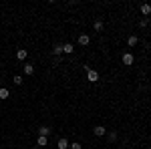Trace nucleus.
<instances>
[{"label": "nucleus", "mask_w": 151, "mask_h": 149, "mask_svg": "<svg viewBox=\"0 0 151 149\" xmlns=\"http://www.w3.org/2000/svg\"><path fill=\"white\" fill-rule=\"evenodd\" d=\"M12 81H14V85H22V83H24L20 75H14V79H12Z\"/></svg>", "instance_id": "nucleus-16"}, {"label": "nucleus", "mask_w": 151, "mask_h": 149, "mask_svg": "<svg viewBox=\"0 0 151 149\" xmlns=\"http://www.w3.org/2000/svg\"><path fill=\"white\" fill-rule=\"evenodd\" d=\"M139 10H141V14H145V16H149V14H151V6L147 4V2H143V4L139 6Z\"/></svg>", "instance_id": "nucleus-7"}, {"label": "nucleus", "mask_w": 151, "mask_h": 149, "mask_svg": "<svg viewBox=\"0 0 151 149\" xmlns=\"http://www.w3.org/2000/svg\"><path fill=\"white\" fill-rule=\"evenodd\" d=\"M26 57H28L26 48H18V50H16V58H18V60H26Z\"/></svg>", "instance_id": "nucleus-5"}, {"label": "nucleus", "mask_w": 151, "mask_h": 149, "mask_svg": "<svg viewBox=\"0 0 151 149\" xmlns=\"http://www.w3.org/2000/svg\"><path fill=\"white\" fill-rule=\"evenodd\" d=\"M70 149H81V143H77V141H75V143H70Z\"/></svg>", "instance_id": "nucleus-19"}, {"label": "nucleus", "mask_w": 151, "mask_h": 149, "mask_svg": "<svg viewBox=\"0 0 151 149\" xmlns=\"http://www.w3.org/2000/svg\"><path fill=\"white\" fill-rule=\"evenodd\" d=\"M103 28H105L103 20H95V30H97V32H101V30H103Z\"/></svg>", "instance_id": "nucleus-14"}, {"label": "nucleus", "mask_w": 151, "mask_h": 149, "mask_svg": "<svg viewBox=\"0 0 151 149\" xmlns=\"http://www.w3.org/2000/svg\"><path fill=\"white\" fill-rule=\"evenodd\" d=\"M89 42H91V36L89 35H79V45L81 46H87Z\"/></svg>", "instance_id": "nucleus-4"}, {"label": "nucleus", "mask_w": 151, "mask_h": 149, "mask_svg": "<svg viewBox=\"0 0 151 149\" xmlns=\"http://www.w3.org/2000/svg\"><path fill=\"white\" fill-rule=\"evenodd\" d=\"M47 149H50V147H47Z\"/></svg>", "instance_id": "nucleus-21"}, {"label": "nucleus", "mask_w": 151, "mask_h": 149, "mask_svg": "<svg viewBox=\"0 0 151 149\" xmlns=\"http://www.w3.org/2000/svg\"><path fill=\"white\" fill-rule=\"evenodd\" d=\"M137 42H139V38H137V36H135V35H131V36H129V38H127V45H129V46H135V45H137Z\"/></svg>", "instance_id": "nucleus-13"}, {"label": "nucleus", "mask_w": 151, "mask_h": 149, "mask_svg": "<svg viewBox=\"0 0 151 149\" xmlns=\"http://www.w3.org/2000/svg\"><path fill=\"white\" fill-rule=\"evenodd\" d=\"M85 71H87V81H89V83H97V81H99V73H97L95 69L85 67Z\"/></svg>", "instance_id": "nucleus-1"}, {"label": "nucleus", "mask_w": 151, "mask_h": 149, "mask_svg": "<svg viewBox=\"0 0 151 149\" xmlns=\"http://www.w3.org/2000/svg\"><path fill=\"white\" fill-rule=\"evenodd\" d=\"M35 73V67L32 65H24V75H32Z\"/></svg>", "instance_id": "nucleus-15"}, {"label": "nucleus", "mask_w": 151, "mask_h": 149, "mask_svg": "<svg viewBox=\"0 0 151 149\" xmlns=\"http://www.w3.org/2000/svg\"><path fill=\"white\" fill-rule=\"evenodd\" d=\"M63 53H65V55H70V53H75V46L70 45V42H67V45H63Z\"/></svg>", "instance_id": "nucleus-10"}, {"label": "nucleus", "mask_w": 151, "mask_h": 149, "mask_svg": "<svg viewBox=\"0 0 151 149\" xmlns=\"http://www.w3.org/2000/svg\"><path fill=\"white\" fill-rule=\"evenodd\" d=\"M121 60H123V65H133V60H135V58H133V55H131V53H125Z\"/></svg>", "instance_id": "nucleus-6"}, {"label": "nucleus", "mask_w": 151, "mask_h": 149, "mask_svg": "<svg viewBox=\"0 0 151 149\" xmlns=\"http://www.w3.org/2000/svg\"><path fill=\"white\" fill-rule=\"evenodd\" d=\"M8 97H10V91H8L6 87H0V99L4 101V99H8Z\"/></svg>", "instance_id": "nucleus-11"}, {"label": "nucleus", "mask_w": 151, "mask_h": 149, "mask_svg": "<svg viewBox=\"0 0 151 149\" xmlns=\"http://www.w3.org/2000/svg\"><path fill=\"white\" fill-rule=\"evenodd\" d=\"M32 149H38V147H32Z\"/></svg>", "instance_id": "nucleus-20"}, {"label": "nucleus", "mask_w": 151, "mask_h": 149, "mask_svg": "<svg viewBox=\"0 0 151 149\" xmlns=\"http://www.w3.org/2000/svg\"><path fill=\"white\" fill-rule=\"evenodd\" d=\"M38 135H42V137H48V135H50V127H47V125L38 127Z\"/></svg>", "instance_id": "nucleus-8"}, {"label": "nucleus", "mask_w": 151, "mask_h": 149, "mask_svg": "<svg viewBox=\"0 0 151 149\" xmlns=\"http://www.w3.org/2000/svg\"><path fill=\"white\" fill-rule=\"evenodd\" d=\"M93 133L97 135V137H103V135H107V129H105L103 125H97V127L93 129Z\"/></svg>", "instance_id": "nucleus-3"}, {"label": "nucleus", "mask_w": 151, "mask_h": 149, "mask_svg": "<svg viewBox=\"0 0 151 149\" xmlns=\"http://www.w3.org/2000/svg\"><path fill=\"white\" fill-rule=\"evenodd\" d=\"M147 22H149V18H141V20H139V26H147Z\"/></svg>", "instance_id": "nucleus-18"}, {"label": "nucleus", "mask_w": 151, "mask_h": 149, "mask_svg": "<svg viewBox=\"0 0 151 149\" xmlns=\"http://www.w3.org/2000/svg\"><path fill=\"white\" fill-rule=\"evenodd\" d=\"M36 145H38V147H45V145H48V137L38 135V139H36Z\"/></svg>", "instance_id": "nucleus-9"}, {"label": "nucleus", "mask_w": 151, "mask_h": 149, "mask_svg": "<svg viewBox=\"0 0 151 149\" xmlns=\"http://www.w3.org/2000/svg\"><path fill=\"white\" fill-rule=\"evenodd\" d=\"M107 137H109V141H115V139H117V133H115V131H111V133H107Z\"/></svg>", "instance_id": "nucleus-17"}, {"label": "nucleus", "mask_w": 151, "mask_h": 149, "mask_svg": "<svg viewBox=\"0 0 151 149\" xmlns=\"http://www.w3.org/2000/svg\"><path fill=\"white\" fill-rule=\"evenodd\" d=\"M52 55H55V57H60V55H63V45H55L52 46Z\"/></svg>", "instance_id": "nucleus-12"}, {"label": "nucleus", "mask_w": 151, "mask_h": 149, "mask_svg": "<svg viewBox=\"0 0 151 149\" xmlns=\"http://www.w3.org/2000/svg\"><path fill=\"white\" fill-rule=\"evenodd\" d=\"M69 147H70L69 139H65V137H60V139H58V143H57V149H69Z\"/></svg>", "instance_id": "nucleus-2"}]
</instances>
